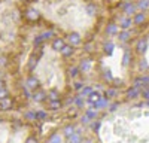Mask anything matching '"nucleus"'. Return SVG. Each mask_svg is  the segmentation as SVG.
<instances>
[{
	"mask_svg": "<svg viewBox=\"0 0 149 143\" xmlns=\"http://www.w3.org/2000/svg\"><path fill=\"white\" fill-rule=\"evenodd\" d=\"M40 14L45 15L49 24L66 30L69 36H82V33L88 31L95 21V9L86 0L82 3H76V0L48 2Z\"/></svg>",
	"mask_w": 149,
	"mask_h": 143,
	"instance_id": "1",
	"label": "nucleus"
},
{
	"mask_svg": "<svg viewBox=\"0 0 149 143\" xmlns=\"http://www.w3.org/2000/svg\"><path fill=\"white\" fill-rule=\"evenodd\" d=\"M70 143H79V137H76V136H73V137L70 139Z\"/></svg>",
	"mask_w": 149,
	"mask_h": 143,
	"instance_id": "3",
	"label": "nucleus"
},
{
	"mask_svg": "<svg viewBox=\"0 0 149 143\" xmlns=\"http://www.w3.org/2000/svg\"><path fill=\"white\" fill-rule=\"evenodd\" d=\"M34 81L37 87H43L48 90L52 99H57L61 90L66 85V69L63 55L51 48H42L37 54V58L33 64Z\"/></svg>",
	"mask_w": 149,
	"mask_h": 143,
	"instance_id": "2",
	"label": "nucleus"
}]
</instances>
